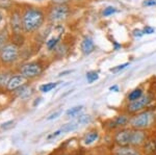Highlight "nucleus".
Instances as JSON below:
<instances>
[{
  "mask_svg": "<svg viewBox=\"0 0 156 155\" xmlns=\"http://www.w3.org/2000/svg\"><path fill=\"white\" fill-rule=\"evenodd\" d=\"M46 12L41 7L27 6L22 9V25L24 33H34L43 26Z\"/></svg>",
  "mask_w": 156,
  "mask_h": 155,
  "instance_id": "nucleus-1",
  "label": "nucleus"
},
{
  "mask_svg": "<svg viewBox=\"0 0 156 155\" xmlns=\"http://www.w3.org/2000/svg\"><path fill=\"white\" fill-rule=\"evenodd\" d=\"M71 15V7L69 4L51 3L46 12V19L52 24H59L65 22Z\"/></svg>",
  "mask_w": 156,
  "mask_h": 155,
  "instance_id": "nucleus-2",
  "label": "nucleus"
},
{
  "mask_svg": "<svg viewBox=\"0 0 156 155\" xmlns=\"http://www.w3.org/2000/svg\"><path fill=\"white\" fill-rule=\"evenodd\" d=\"M20 47L15 42H9L0 50V64L3 66H11L19 58Z\"/></svg>",
  "mask_w": 156,
  "mask_h": 155,
  "instance_id": "nucleus-3",
  "label": "nucleus"
},
{
  "mask_svg": "<svg viewBox=\"0 0 156 155\" xmlns=\"http://www.w3.org/2000/svg\"><path fill=\"white\" fill-rule=\"evenodd\" d=\"M44 72V65L40 61L28 62L21 65L19 68V73L22 74L27 79L37 78Z\"/></svg>",
  "mask_w": 156,
  "mask_h": 155,
  "instance_id": "nucleus-4",
  "label": "nucleus"
},
{
  "mask_svg": "<svg viewBox=\"0 0 156 155\" xmlns=\"http://www.w3.org/2000/svg\"><path fill=\"white\" fill-rule=\"evenodd\" d=\"M9 25L12 32L15 37L22 36L24 33L23 25H22V11L19 9H14L9 16Z\"/></svg>",
  "mask_w": 156,
  "mask_h": 155,
  "instance_id": "nucleus-5",
  "label": "nucleus"
},
{
  "mask_svg": "<svg viewBox=\"0 0 156 155\" xmlns=\"http://www.w3.org/2000/svg\"><path fill=\"white\" fill-rule=\"evenodd\" d=\"M151 123V114L148 111L137 114L130 121V124L135 129H143L148 127Z\"/></svg>",
  "mask_w": 156,
  "mask_h": 155,
  "instance_id": "nucleus-6",
  "label": "nucleus"
},
{
  "mask_svg": "<svg viewBox=\"0 0 156 155\" xmlns=\"http://www.w3.org/2000/svg\"><path fill=\"white\" fill-rule=\"evenodd\" d=\"M27 80H28V79L20 73L12 75V76L11 77V79H9V83H7V86H6V90L9 92L17 91V90L20 89L21 86H25Z\"/></svg>",
  "mask_w": 156,
  "mask_h": 155,
  "instance_id": "nucleus-7",
  "label": "nucleus"
},
{
  "mask_svg": "<svg viewBox=\"0 0 156 155\" xmlns=\"http://www.w3.org/2000/svg\"><path fill=\"white\" fill-rule=\"evenodd\" d=\"M151 101V97L149 95H146V96H142L140 99L135 100V101L129 102L127 106V109L129 112H136L142 111L143 108H145Z\"/></svg>",
  "mask_w": 156,
  "mask_h": 155,
  "instance_id": "nucleus-8",
  "label": "nucleus"
},
{
  "mask_svg": "<svg viewBox=\"0 0 156 155\" xmlns=\"http://www.w3.org/2000/svg\"><path fill=\"white\" fill-rule=\"evenodd\" d=\"M130 139H131V130L124 129V130H121L115 134V142L120 147H124L130 144Z\"/></svg>",
  "mask_w": 156,
  "mask_h": 155,
  "instance_id": "nucleus-9",
  "label": "nucleus"
},
{
  "mask_svg": "<svg viewBox=\"0 0 156 155\" xmlns=\"http://www.w3.org/2000/svg\"><path fill=\"white\" fill-rule=\"evenodd\" d=\"M80 49H81L83 55H90L95 50L94 40L90 37H84L83 40L81 41V44H80Z\"/></svg>",
  "mask_w": 156,
  "mask_h": 155,
  "instance_id": "nucleus-10",
  "label": "nucleus"
},
{
  "mask_svg": "<svg viewBox=\"0 0 156 155\" xmlns=\"http://www.w3.org/2000/svg\"><path fill=\"white\" fill-rule=\"evenodd\" d=\"M146 134L144 131L140 130V129H135L131 131V139H130V144L133 146H140L145 142Z\"/></svg>",
  "mask_w": 156,
  "mask_h": 155,
  "instance_id": "nucleus-11",
  "label": "nucleus"
},
{
  "mask_svg": "<svg viewBox=\"0 0 156 155\" xmlns=\"http://www.w3.org/2000/svg\"><path fill=\"white\" fill-rule=\"evenodd\" d=\"M115 155H140V154L133 148L124 146V147H120V148L115 150Z\"/></svg>",
  "mask_w": 156,
  "mask_h": 155,
  "instance_id": "nucleus-12",
  "label": "nucleus"
},
{
  "mask_svg": "<svg viewBox=\"0 0 156 155\" xmlns=\"http://www.w3.org/2000/svg\"><path fill=\"white\" fill-rule=\"evenodd\" d=\"M60 39H62V34H59V36H57V37L53 36V37H50L48 41L46 42L47 49H48L49 51H52V50H54L57 47V45L59 44Z\"/></svg>",
  "mask_w": 156,
  "mask_h": 155,
  "instance_id": "nucleus-13",
  "label": "nucleus"
},
{
  "mask_svg": "<svg viewBox=\"0 0 156 155\" xmlns=\"http://www.w3.org/2000/svg\"><path fill=\"white\" fill-rule=\"evenodd\" d=\"M12 76V75H11V73L7 71H3L0 73V87H1V89H4V87L6 89V86H7V83H9Z\"/></svg>",
  "mask_w": 156,
  "mask_h": 155,
  "instance_id": "nucleus-14",
  "label": "nucleus"
},
{
  "mask_svg": "<svg viewBox=\"0 0 156 155\" xmlns=\"http://www.w3.org/2000/svg\"><path fill=\"white\" fill-rule=\"evenodd\" d=\"M98 139H99V133L97 131H90L85 136L83 143L84 145H90L94 143V142H96Z\"/></svg>",
  "mask_w": 156,
  "mask_h": 155,
  "instance_id": "nucleus-15",
  "label": "nucleus"
},
{
  "mask_svg": "<svg viewBox=\"0 0 156 155\" xmlns=\"http://www.w3.org/2000/svg\"><path fill=\"white\" fill-rule=\"evenodd\" d=\"M128 122H129L128 117L125 116V114H121V116H118L112 123L114 124V127H119V126H125Z\"/></svg>",
  "mask_w": 156,
  "mask_h": 155,
  "instance_id": "nucleus-16",
  "label": "nucleus"
},
{
  "mask_svg": "<svg viewBox=\"0 0 156 155\" xmlns=\"http://www.w3.org/2000/svg\"><path fill=\"white\" fill-rule=\"evenodd\" d=\"M9 32L6 31V29H2L1 31H0V50L3 48L4 46L9 43Z\"/></svg>",
  "mask_w": 156,
  "mask_h": 155,
  "instance_id": "nucleus-17",
  "label": "nucleus"
},
{
  "mask_svg": "<svg viewBox=\"0 0 156 155\" xmlns=\"http://www.w3.org/2000/svg\"><path fill=\"white\" fill-rule=\"evenodd\" d=\"M142 96H143V90L140 87H137V89L133 90L132 92H130V94L128 95V101L129 102L135 101V100L140 99Z\"/></svg>",
  "mask_w": 156,
  "mask_h": 155,
  "instance_id": "nucleus-18",
  "label": "nucleus"
},
{
  "mask_svg": "<svg viewBox=\"0 0 156 155\" xmlns=\"http://www.w3.org/2000/svg\"><path fill=\"white\" fill-rule=\"evenodd\" d=\"M57 86H58V82H48V83H44L40 86V91H41L42 93H49L50 91L54 90Z\"/></svg>",
  "mask_w": 156,
  "mask_h": 155,
  "instance_id": "nucleus-19",
  "label": "nucleus"
},
{
  "mask_svg": "<svg viewBox=\"0 0 156 155\" xmlns=\"http://www.w3.org/2000/svg\"><path fill=\"white\" fill-rule=\"evenodd\" d=\"M82 108H83V106H82V105H78V106L72 107V108H69L66 111L67 117H69V118H71V117H72V118H73V117L77 116V114L82 111Z\"/></svg>",
  "mask_w": 156,
  "mask_h": 155,
  "instance_id": "nucleus-20",
  "label": "nucleus"
},
{
  "mask_svg": "<svg viewBox=\"0 0 156 155\" xmlns=\"http://www.w3.org/2000/svg\"><path fill=\"white\" fill-rule=\"evenodd\" d=\"M99 79V74L96 71H90L87 73V80L89 83H93L94 81H96Z\"/></svg>",
  "mask_w": 156,
  "mask_h": 155,
  "instance_id": "nucleus-21",
  "label": "nucleus"
},
{
  "mask_svg": "<svg viewBox=\"0 0 156 155\" xmlns=\"http://www.w3.org/2000/svg\"><path fill=\"white\" fill-rule=\"evenodd\" d=\"M92 122V117L90 114H81L79 116V118L77 119V123L80 125H85V124H89Z\"/></svg>",
  "mask_w": 156,
  "mask_h": 155,
  "instance_id": "nucleus-22",
  "label": "nucleus"
},
{
  "mask_svg": "<svg viewBox=\"0 0 156 155\" xmlns=\"http://www.w3.org/2000/svg\"><path fill=\"white\" fill-rule=\"evenodd\" d=\"M78 125L76 123H68L66 125H64V126L60 128V130L62 131V133L64 132H71V131H74L75 129L77 128Z\"/></svg>",
  "mask_w": 156,
  "mask_h": 155,
  "instance_id": "nucleus-23",
  "label": "nucleus"
},
{
  "mask_svg": "<svg viewBox=\"0 0 156 155\" xmlns=\"http://www.w3.org/2000/svg\"><path fill=\"white\" fill-rule=\"evenodd\" d=\"M115 12H118V9H115V7H114V6H107V7H105V9H103L102 16L103 17H109V16H112V15L115 14Z\"/></svg>",
  "mask_w": 156,
  "mask_h": 155,
  "instance_id": "nucleus-24",
  "label": "nucleus"
},
{
  "mask_svg": "<svg viewBox=\"0 0 156 155\" xmlns=\"http://www.w3.org/2000/svg\"><path fill=\"white\" fill-rule=\"evenodd\" d=\"M128 66H129V62H124V64H122V65H119V66H115V67H112V68H110L109 71L112 72V73H119L120 71L124 70Z\"/></svg>",
  "mask_w": 156,
  "mask_h": 155,
  "instance_id": "nucleus-25",
  "label": "nucleus"
},
{
  "mask_svg": "<svg viewBox=\"0 0 156 155\" xmlns=\"http://www.w3.org/2000/svg\"><path fill=\"white\" fill-rule=\"evenodd\" d=\"M62 109H59V111H54L53 114H50V116L48 117V118H47V120H48V121H51V120H54V119H56V118H58V117L60 116V114H62Z\"/></svg>",
  "mask_w": 156,
  "mask_h": 155,
  "instance_id": "nucleus-26",
  "label": "nucleus"
},
{
  "mask_svg": "<svg viewBox=\"0 0 156 155\" xmlns=\"http://www.w3.org/2000/svg\"><path fill=\"white\" fill-rule=\"evenodd\" d=\"M143 5L146 7L156 6V0H144L143 1Z\"/></svg>",
  "mask_w": 156,
  "mask_h": 155,
  "instance_id": "nucleus-27",
  "label": "nucleus"
},
{
  "mask_svg": "<svg viewBox=\"0 0 156 155\" xmlns=\"http://www.w3.org/2000/svg\"><path fill=\"white\" fill-rule=\"evenodd\" d=\"M143 31H144V33H146V34H152V33H154L155 29L153 28L152 26L146 25V26L144 27V29H143Z\"/></svg>",
  "mask_w": 156,
  "mask_h": 155,
  "instance_id": "nucleus-28",
  "label": "nucleus"
},
{
  "mask_svg": "<svg viewBox=\"0 0 156 155\" xmlns=\"http://www.w3.org/2000/svg\"><path fill=\"white\" fill-rule=\"evenodd\" d=\"M14 124H15L14 121L5 122V123H3L1 125V129H9V128H12V127L14 126Z\"/></svg>",
  "mask_w": 156,
  "mask_h": 155,
  "instance_id": "nucleus-29",
  "label": "nucleus"
},
{
  "mask_svg": "<svg viewBox=\"0 0 156 155\" xmlns=\"http://www.w3.org/2000/svg\"><path fill=\"white\" fill-rule=\"evenodd\" d=\"M72 0H51V3L53 4H69Z\"/></svg>",
  "mask_w": 156,
  "mask_h": 155,
  "instance_id": "nucleus-30",
  "label": "nucleus"
},
{
  "mask_svg": "<svg viewBox=\"0 0 156 155\" xmlns=\"http://www.w3.org/2000/svg\"><path fill=\"white\" fill-rule=\"evenodd\" d=\"M132 33H133V36H134L135 37H142L145 34L144 31H143L142 29H134Z\"/></svg>",
  "mask_w": 156,
  "mask_h": 155,
  "instance_id": "nucleus-31",
  "label": "nucleus"
},
{
  "mask_svg": "<svg viewBox=\"0 0 156 155\" xmlns=\"http://www.w3.org/2000/svg\"><path fill=\"white\" fill-rule=\"evenodd\" d=\"M60 133H62V131L60 130H57V131H55V132H53V133H51L50 136H48V139H55V137H57L59 136Z\"/></svg>",
  "mask_w": 156,
  "mask_h": 155,
  "instance_id": "nucleus-32",
  "label": "nucleus"
},
{
  "mask_svg": "<svg viewBox=\"0 0 156 155\" xmlns=\"http://www.w3.org/2000/svg\"><path fill=\"white\" fill-rule=\"evenodd\" d=\"M110 91H114V92H119V87H118V86H112L109 87Z\"/></svg>",
  "mask_w": 156,
  "mask_h": 155,
  "instance_id": "nucleus-33",
  "label": "nucleus"
},
{
  "mask_svg": "<svg viewBox=\"0 0 156 155\" xmlns=\"http://www.w3.org/2000/svg\"><path fill=\"white\" fill-rule=\"evenodd\" d=\"M72 71H66V72H62V73L59 74V76H64L65 74H68V73H71Z\"/></svg>",
  "mask_w": 156,
  "mask_h": 155,
  "instance_id": "nucleus-34",
  "label": "nucleus"
},
{
  "mask_svg": "<svg viewBox=\"0 0 156 155\" xmlns=\"http://www.w3.org/2000/svg\"><path fill=\"white\" fill-rule=\"evenodd\" d=\"M2 20H3V16H2V12H0V23L2 22Z\"/></svg>",
  "mask_w": 156,
  "mask_h": 155,
  "instance_id": "nucleus-35",
  "label": "nucleus"
},
{
  "mask_svg": "<svg viewBox=\"0 0 156 155\" xmlns=\"http://www.w3.org/2000/svg\"><path fill=\"white\" fill-rule=\"evenodd\" d=\"M34 1H44V0H34Z\"/></svg>",
  "mask_w": 156,
  "mask_h": 155,
  "instance_id": "nucleus-36",
  "label": "nucleus"
}]
</instances>
